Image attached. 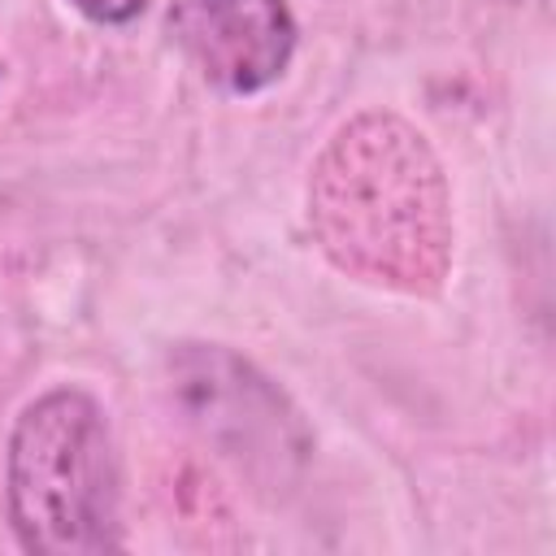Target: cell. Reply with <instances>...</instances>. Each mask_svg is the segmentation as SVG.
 <instances>
[{
	"mask_svg": "<svg viewBox=\"0 0 556 556\" xmlns=\"http://www.w3.org/2000/svg\"><path fill=\"white\" fill-rule=\"evenodd\" d=\"M308 222L343 274L408 295L439 291L452 261V200L426 135L369 109L334 130L308 178Z\"/></svg>",
	"mask_w": 556,
	"mask_h": 556,
	"instance_id": "obj_1",
	"label": "cell"
},
{
	"mask_svg": "<svg viewBox=\"0 0 556 556\" xmlns=\"http://www.w3.org/2000/svg\"><path fill=\"white\" fill-rule=\"evenodd\" d=\"M9 521L35 556H96L117 539V452L104 408L56 387L9 434Z\"/></svg>",
	"mask_w": 556,
	"mask_h": 556,
	"instance_id": "obj_2",
	"label": "cell"
},
{
	"mask_svg": "<svg viewBox=\"0 0 556 556\" xmlns=\"http://www.w3.org/2000/svg\"><path fill=\"white\" fill-rule=\"evenodd\" d=\"M169 43L226 96H252L278 83L295 52V17L282 0H174Z\"/></svg>",
	"mask_w": 556,
	"mask_h": 556,
	"instance_id": "obj_3",
	"label": "cell"
},
{
	"mask_svg": "<svg viewBox=\"0 0 556 556\" xmlns=\"http://www.w3.org/2000/svg\"><path fill=\"white\" fill-rule=\"evenodd\" d=\"M70 4L100 26H126L148 9V0H70Z\"/></svg>",
	"mask_w": 556,
	"mask_h": 556,
	"instance_id": "obj_4",
	"label": "cell"
}]
</instances>
